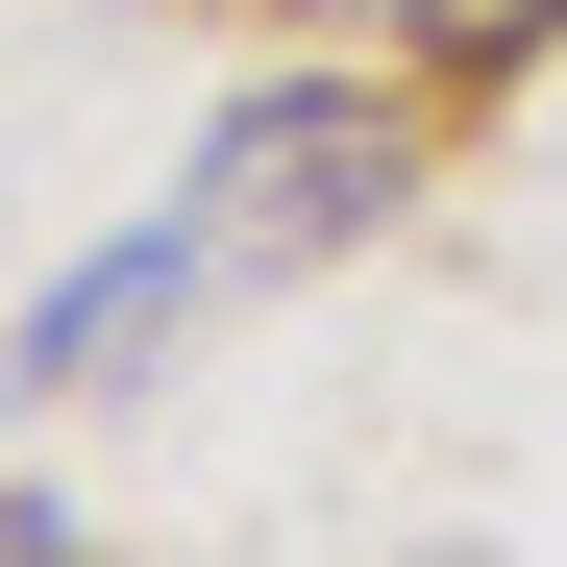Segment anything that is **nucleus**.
I'll list each match as a JSON object with an SVG mask.
<instances>
[{"label": "nucleus", "instance_id": "obj_1", "mask_svg": "<svg viewBox=\"0 0 567 567\" xmlns=\"http://www.w3.org/2000/svg\"><path fill=\"white\" fill-rule=\"evenodd\" d=\"M370 198H395V100H346V74L247 100V124L198 148V198H173V223H124L100 271H50V297H25V395H124V346H173L198 297H247V271L346 247Z\"/></svg>", "mask_w": 567, "mask_h": 567}, {"label": "nucleus", "instance_id": "obj_2", "mask_svg": "<svg viewBox=\"0 0 567 567\" xmlns=\"http://www.w3.org/2000/svg\"><path fill=\"white\" fill-rule=\"evenodd\" d=\"M370 25H420V50H518L543 0H370Z\"/></svg>", "mask_w": 567, "mask_h": 567}]
</instances>
